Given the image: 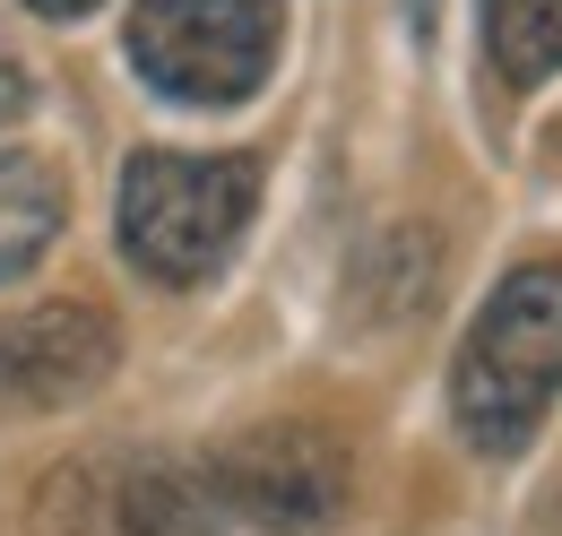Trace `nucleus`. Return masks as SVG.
<instances>
[{"instance_id":"1","label":"nucleus","mask_w":562,"mask_h":536,"mask_svg":"<svg viewBox=\"0 0 562 536\" xmlns=\"http://www.w3.org/2000/svg\"><path fill=\"white\" fill-rule=\"evenodd\" d=\"M562 399V260L510 268L450 355V424L476 459H519Z\"/></svg>"},{"instance_id":"2","label":"nucleus","mask_w":562,"mask_h":536,"mask_svg":"<svg viewBox=\"0 0 562 536\" xmlns=\"http://www.w3.org/2000/svg\"><path fill=\"white\" fill-rule=\"evenodd\" d=\"M260 208V165L251 156H182V147H139L122 165V260L147 286H209L234 260L243 225Z\"/></svg>"},{"instance_id":"3","label":"nucleus","mask_w":562,"mask_h":536,"mask_svg":"<svg viewBox=\"0 0 562 536\" xmlns=\"http://www.w3.org/2000/svg\"><path fill=\"white\" fill-rule=\"evenodd\" d=\"M225 468L216 450H87L35 484L26 536H216Z\"/></svg>"},{"instance_id":"4","label":"nucleus","mask_w":562,"mask_h":536,"mask_svg":"<svg viewBox=\"0 0 562 536\" xmlns=\"http://www.w3.org/2000/svg\"><path fill=\"white\" fill-rule=\"evenodd\" d=\"M131 69L165 104L225 113L278 69V0H139Z\"/></svg>"},{"instance_id":"5","label":"nucleus","mask_w":562,"mask_h":536,"mask_svg":"<svg viewBox=\"0 0 562 536\" xmlns=\"http://www.w3.org/2000/svg\"><path fill=\"white\" fill-rule=\"evenodd\" d=\"M216 468H225L234 528H260V536H321L355 493L347 450H338V433H321V424L234 433V442H216Z\"/></svg>"},{"instance_id":"6","label":"nucleus","mask_w":562,"mask_h":536,"mask_svg":"<svg viewBox=\"0 0 562 536\" xmlns=\"http://www.w3.org/2000/svg\"><path fill=\"white\" fill-rule=\"evenodd\" d=\"M122 364V330L113 312L53 294L26 312H0V415H61V406L95 399Z\"/></svg>"},{"instance_id":"7","label":"nucleus","mask_w":562,"mask_h":536,"mask_svg":"<svg viewBox=\"0 0 562 536\" xmlns=\"http://www.w3.org/2000/svg\"><path fill=\"white\" fill-rule=\"evenodd\" d=\"M70 225V182L53 156H0V286H18L26 268H44V252Z\"/></svg>"},{"instance_id":"8","label":"nucleus","mask_w":562,"mask_h":536,"mask_svg":"<svg viewBox=\"0 0 562 536\" xmlns=\"http://www.w3.org/2000/svg\"><path fill=\"white\" fill-rule=\"evenodd\" d=\"M485 53L502 87H546L562 69V0H485Z\"/></svg>"},{"instance_id":"9","label":"nucleus","mask_w":562,"mask_h":536,"mask_svg":"<svg viewBox=\"0 0 562 536\" xmlns=\"http://www.w3.org/2000/svg\"><path fill=\"white\" fill-rule=\"evenodd\" d=\"M26 104H35V78L18 69V53H0V131H9V122H18Z\"/></svg>"},{"instance_id":"10","label":"nucleus","mask_w":562,"mask_h":536,"mask_svg":"<svg viewBox=\"0 0 562 536\" xmlns=\"http://www.w3.org/2000/svg\"><path fill=\"white\" fill-rule=\"evenodd\" d=\"M35 18H87V9H104V0H26Z\"/></svg>"}]
</instances>
